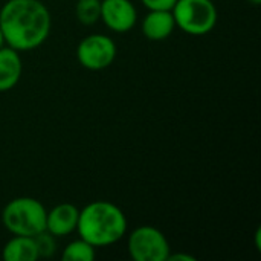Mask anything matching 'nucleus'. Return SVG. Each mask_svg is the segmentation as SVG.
<instances>
[{
	"instance_id": "nucleus-2",
	"label": "nucleus",
	"mask_w": 261,
	"mask_h": 261,
	"mask_svg": "<svg viewBox=\"0 0 261 261\" xmlns=\"http://www.w3.org/2000/svg\"><path fill=\"white\" fill-rule=\"evenodd\" d=\"M127 217L119 206L107 200H95L80 210L76 231L95 248L118 243L127 234Z\"/></svg>"
},
{
	"instance_id": "nucleus-1",
	"label": "nucleus",
	"mask_w": 261,
	"mask_h": 261,
	"mask_svg": "<svg viewBox=\"0 0 261 261\" xmlns=\"http://www.w3.org/2000/svg\"><path fill=\"white\" fill-rule=\"evenodd\" d=\"M52 28V17L41 0H8L0 8L5 44L23 52L41 46Z\"/></svg>"
},
{
	"instance_id": "nucleus-16",
	"label": "nucleus",
	"mask_w": 261,
	"mask_h": 261,
	"mask_svg": "<svg viewBox=\"0 0 261 261\" xmlns=\"http://www.w3.org/2000/svg\"><path fill=\"white\" fill-rule=\"evenodd\" d=\"M167 261H196V258H194L193 255H188V254H174V255H173V254L170 252Z\"/></svg>"
},
{
	"instance_id": "nucleus-10",
	"label": "nucleus",
	"mask_w": 261,
	"mask_h": 261,
	"mask_svg": "<svg viewBox=\"0 0 261 261\" xmlns=\"http://www.w3.org/2000/svg\"><path fill=\"white\" fill-rule=\"evenodd\" d=\"M23 70L18 50L3 46L0 47V92H8L17 86Z\"/></svg>"
},
{
	"instance_id": "nucleus-3",
	"label": "nucleus",
	"mask_w": 261,
	"mask_h": 261,
	"mask_svg": "<svg viewBox=\"0 0 261 261\" xmlns=\"http://www.w3.org/2000/svg\"><path fill=\"white\" fill-rule=\"evenodd\" d=\"M2 223L12 236L35 237L46 229V208L34 197H15L5 205Z\"/></svg>"
},
{
	"instance_id": "nucleus-19",
	"label": "nucleus",
	"mask_w": 261,
	"mask_h": 261,
	"mask_svg": "<svg viewBox=\"0 0 261 261\" xmlns=\"http://www.w3.org/2000/svg\"><path fill=\"white\" fill-rule=\"evenodd\" d=\"M5 46V40H3V35H2V31H0V47Z\"/></svg>"
},
{
	"instance_id": "nucleus-12",
	"label": "nucleus",
	"mask_w": 261,
	"mask_h": 261,
	"mask_svg": "<svg viewBox=\"0 0 261 261\" xmlns=\"http://www.w3.org/2000/svg\"><path fill=\"white\" fill-rule=\"evenodd\" d=\"M96 258V248L84 239L70 242L61 254L63 261H93Z\"/></svg>"
},
{
	"instance_id": "nucleus-5",
	"label": "nucleus",
	"mask_w": 261,
	"mask_h": 261,
	"mask_svg": "<svg viewBox=\"0 0 261 261\" xmlns=\"http://www.w3.org/2000/svg\"><path fill=\"white\" fill-rule=\"evenodd\" d=\"M127 249L135 261H167L171 252L165 234L150 225H142L130 232Z\"/></svg>"
},
{
	"instance_id": "nucleus-18",
	"label": "nucleus",
	"mask_w": 261,
	"mask_h": 261,
	"mask_svg": "<svg viewBox=\"0 0 261 261\" xmlns=\"http://www.w3.org/2000/svg\"><path fill=\"white\" fill-rule=\"evenodd\" d=\"M248 2H249L251 5H254V6H258L261 3V0H248Z\"/></svg>"
},
{
	"instance_id": "nucleus-7",
	"label": "nucleus",
	"mask_w": 261,
	"mask_h": 261,
	"mask_svg": "<svg viewBox=\"0 0 261 261\" xmlns=\"http://www.w3.org/2000/svg\"><path fill=\"white\" fill-rule=\"evenodd\" d=\"M102 23L116 34L128 32L138 21V11L132 0H101Z\"/></svg>"
},
{
	"instance_id": "nucleus-17",
	"label": "nucleus",
	"mask_w": 261,
	"mask_h": 261,
	"mask_svg": "<svg viewBox=\"0 0 261 261\" xmlns=\"http://www.w3.org/2000/svg\"><path fill=\"white\" fill-rule=\"evenodd\" d=\"M255 242H257V249L261 251V229L258 228L257 232H255Z\"/></svg>"
},
{
	"instance_id": "nucleus-6",
	"label": "nucleus",
	"mask_w": 261,
	"mask_h": 261,
	"mask_svg": "<svg viewBox=\"0 0 261 261\" xmlns=\"http://www.w3.org/2000/svg\"><path fill=\"white\" fill-rule=\"evenodd\" d=\"M76 58L87 70H104L116 58V44L109 35L90 34L78 43Z\"/></svg>"
},
{
	"instance_id": "nucleus-8",
	"label": "nucleus",
	"mask_w": 261,
	"mask_h": 261,
	"mask_svg": "<svg viewBox=\"0 0 261 261\" xmlns=\"http://www.w3.org/2000/svg\"><path fill=\"white\" fill-rule=\"evenodd\" d=\"M80 210L73 203H60L46 211V231L54 237H66L76 231Z\"/></svg>"
},
{
	"instance_id": "nucleus-14",
	"label": "nucleus",
	"mask_w": 261,
	"mask_h": 261,
	"mask_svg": "<svg viewBox=\"0 0 261 261\" xmlns=\"http://www.w3.org/2000/svg\"><path fill=\"white\" fill-rule=\"evenodd\" d=\"M34 240H35V245H37L40 258H49V257L54 255V252L57 249V243H55V237L52 234H49L44 229L40 234H37L34 237Z\"/></svg>"
},
{
	"instance_id": "nucleus-9",
	"label": "nucleus",
	"mask_w": 261,
	"mask_h": 261,
	"mask_svg": "<svg viewBox=\"0 0 261 261\" xmlns=\"http://www.w3.org/2000/svg\"><path fill=\"white\" fill-rule=\"evenodd\" d=\"M142 34L151 41H162L168 38L176 29L174 17L171 11L153 9L145 14L141 23Z\"/></svg>"
},
{
	"instance_id": "nucleus-11",
	"label": "nucleus",
	"mask_w": 261,
	"mask_h": 261,
	"mask_svg": "<svg viewBox=\"0 0 261 261\" xmlns=\"http://www.w3.org/2000/svg\"><path fill=\"white\" fill-rule=\"evenodd\" d=\"M5 261H37L40 258L34 237L14 236L2 251Z\"/></svg>"
},
{
	"instance_id": "nucleus-15",
	"label": "nucleus",
	"mask_w": 261,
	"mask_h": 261,
	"mask_svg": "<svg viewBox=\"0 0 261 261\" xmlns=\"http://www.w3.org/2000/svg\"><path fill=\"white\" fill-rule=\"evenodd\" d=\"M141 2L148 11H153V9L171 11L177 0H141Z\"/></svg>"
},
{
	"instance_id": "nucleus-13",
	"label": "nucleus",
	"mask_w": 261,
	"mask_h": 261,
	"mask_svg": "<svg viewBox=\"0 0 261 261\" xmlns=\"http://www.w3.org/2000/svg\"><path fill=\"white\" fill-rule=\"evenodd\" d=\"M75 15L80 23L90 26L101 17V0H78L75 5Z\"/></svg>"
},
{
	"instance_id": "nucleus-4",
	"label": "nucleus",
	"mask_w": 261,
	"mask_h": 261,
	"mask_svg": "<svg viewBox=\"0 0 261 261\" xmlns=\"http://www.w3.org/2000/svg\"><path fill=\"white\" fill-rule=\"evenodd\" d=\"M176 28L182 32L200 37L210 34L219 18L213 0H177L171 9Z\"/></svg>"
}]
</instances>
